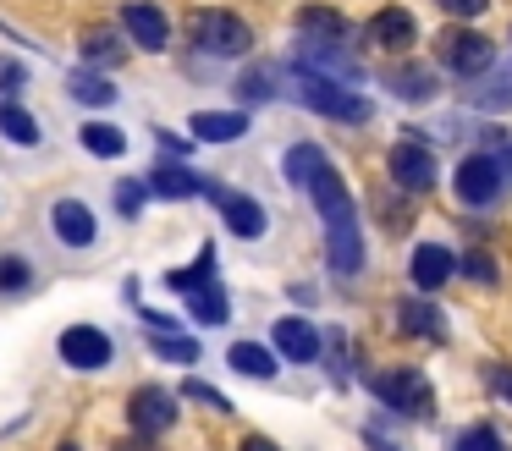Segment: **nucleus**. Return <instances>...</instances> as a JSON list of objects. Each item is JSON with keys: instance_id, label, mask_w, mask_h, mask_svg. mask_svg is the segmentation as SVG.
Here are the masks:
<instances>
[{"instance_id": "nucleus-13", "label": "nucleus", "mask_w": 512, "mask_h": 451, "mask_svg": "<svg viewBox=\"0 0 512 451\" xmlns=\"http://www.w3.org/2000/svg\"><path fill=\"white\" fill-rule=\"evenodd\" d=\"M116 33L127 39V50H144V55L171 50V17L155 0H122L116 6Z\"/></svg>"}, {"instance_id": "nucleus-33", "label": "nucleus", "mask_w": 512, "mask_h": 451, "mask_svg": "<svg viewBox=\"0 0 512 451\" xmlns=\"http://www.w3.org/2000/svg\"><path fill=\"white\" fill-rule=\"evenodd\" d=\"M446 451H512V440L496 418H468L446 435Z\"/></svg>"}, {"instance_id": "nucleus-21", "label": "nucleus", "mask_w": 512, "mask_h": 451, "mask_svg": "<svg viewBox=\"0 0 512 451\" xmlns=\"http://www.w3.org/2000/svg\"><path fill=\"white\" fill-rule=\"evenodd\" d=\"M254 116L248 110H188V138L193 143H243Z\"/></svg>"}, {"instance_id": "nucleus-15", "label": "nucleus", "mask_w": 512, "mask_h": 451, "mask_svg": "<svg viewBox=\"0 0 512 451\" xmlns=\"http://www.w3.org/2000/svg\"><path fill=\"white\" fill-rule=\"evenodd\" d=\"M391 325H397V336L408 341H430V347H446L452 341V325H446V308L435 303V297L424 292H402L397 303H391Z\"/></svg>"}, {"instance_id": "nucleus-46", "label": "nucleus", "mask_w": 512, "mask_h": 451, "mask_svg": "<svg viewBox=\"0 0 512 451\" xmlns=\"http://www.w3.org/2000/svg\"><path fill=\"white\" fill-rule=\"evenodd\" d=\"M364 451H397V446H391V440L380 435V429H364Z\"/></svg>"}, {"instance_id": "nucleus-14", "label": "nucleus", "mask_w": 512, "mask_h": 451, "mask_svg": "<svg viewBox=\"0 0 512 451\" xmlns=\"http://www.w3.org/2000/svg\"><path fill=\"white\" fill-rule=\"evenodd\" d=\"M298 44H336V50H364V22L342 17L336 6H298L292 17Z\"/></svg>"}, {"instance_id": "nucleus-34", "label": "nucleus", "mask_w": 512, "mask_h": 451, "mask_svg": "<svg viewBox=\"0 0 512 451\" xmlns=\"http://www.w3.org/2000/svg\"><path fill=\"white\" fill-rule=\"evenodd\" d=\"M474 110H512V61H496L468 94Z\"/></svg>"}, {"instance_id": "nucleus-20", "label": "nucleus", "mask_w": 512, "mask_h": 451, "mask_svg": "<svg viewBox=\"0 0 512 451\" xmlns=\"http://www.w3.org/2000/svg\"><path fill=\"white\" fill-rule=\"evenodd\" d=\"M0 143L17 149V154H39V149H45V121H39L23 99H12V94H0Z\"/></svg>"}, {"instance_id": "nucleus-8", "label": "nucleus", "mask_w": 512, "mask_h": 451, "mask_svg": "<svg viewBox=\"0 0 512 451\" xmlns=\"http://www.w3.org/2000/svg\"><path fill=\"white\" fill-rule=\"evenodd\" d=\"M292 99H298L309 116L342 121V127H369V121H375V99L347 88V83H331V77H298V83H292Z\"/></svg>"}, {"instance_id": "nucleus-22", "label": "nucleus", "mask_w": 512, "mask_h": 451, "mask_svg": "<svg viewBox=\"0 0 512 451\" xmlns=\"http://www.w3.org/2000/svg\"><path fill=\"white\" fill-rule=\"evenodd\" d=\"M78 55L89 72H116V66L133 61V50H127V39L116 28H83L78 33Z\"/></svg>"}, {"instance_id": "nucleus-47", "label": "nucleus", "mask_w": 512, "mask_h": 451, "mask_svg": "<svg viewBox=\"0 0 512 451\" xmlns=\"http://www.w3.org/2000/svg\"><path fill=\"white\" fill-rule=\"evenodd\" d=\"M56 451H83V440H72V435H67V440H56Z\"/></svg>"}, {"instance_id": "nucleus-26", "label": "nucleus", "mask_w": 512, "mask_h": 451, "mask_svg": "<svg viewBox=\"0 0 512 451\" xmlns=\"http://www.w3.org/2000/svg\"><path fill=\"white\" fill-rule=\"evenodd\" d=\"M72 138H78V149L89 154V160H122V154L133 149V138H127L116 121H100V116H89Z\"/></svg>"}, {"instance_id": "nucleus-45", "label": "nucleus", "mask_w": 512, "mask_h": 451, "mask_svg": "<svg viewBox=\"0 0 512 451\" xmlns=\"http://www.w3.org/2000/svg\"><path fill=\"white\" fill-rule=\"evenodd\" d=\"M237 451H287V446H281L276 435H259V429H248V435L237 440Z\"/></svg>"}, {"instance_id": "nucleus-43", "label": "nucleus", "mask_w": 512, "mask_h": 451, "mask_svg": "<svg viewBox=\"0 0 512 451\" xmlns=\"http://www.w3.org/2000/svg\"><path fill=\"white\" fill-rule=\"evenodd\" d=\"M155 138H160V149H166L171 160H177V154H182V160H188V154H193V138H177V132H171V127H155Z\"/></svg>"}, {"instance_id": "nucleus-12", "label": "nucleus", "mask_w": 512, "mask_h": 451, "mask_svg": "<svg viewBox=\"0 0 512 451\" xmlns=\"http://www.w3.org/2000/svg\"><path fill=\"white\" fill-rule=\"evenodd\" d=\"M375 83L391 99H402V105H435V94H441V72L430 61H419V55H386Z\"/></svg>"}, {"instance_id": "nucleus-29", "label": "nucleus", "mask_w": 512, "mask_h": 451, "mask_svg": "<svg viewBox=\"0 0 512 451\" xmlns=\"http://www.w3.org/2000/svg\"><path fill=\"white\" fill-rule=\"evenodd\" d=\"M331 160L325 154V143L320 138H298V143H287V154H281V182L292 187V193H303V187L314 182V171Z\"/></svg>"}, {"instance_id": "nucleus-18", "label": "nucleus", "mask_w": 512, "mask_h": 451, "mask_svg": "<svg viewBox=\"0 0 512 451\" xmlns=\"http://www.w3.org/2000/svg\"><path fill=\"white\" fill-rule=\"evenodd\" d=\"M144 187H149V198H160V204H182V198H210L215 176L193 171L188 160H160L155 171L144 176Z\"/></svg>"}, {"instance_id": "nucleus-27", "label": "nucleus", "mask_w": 512, "mask_h": 451, "mask_svg": "<svg viewBox=\"0 0 512 451\" xmlns=\"http://www.w3.org/2000/svg\"><path fill=\"white\" fill-rule=\"evenodd\" d=\"M457 281L479 286V292H496L501 281H507V270H501V253L490 248V242H474V248L457 253Z\"/></svg>"}, {"instance_id": "nucleus-38", "label": "nucleus", "mask_w": 512, "mask_h": 451, "mask_svg": "<svg viewBox=\"0 0 512 451\" xmlns=\"http://www.w3.org/2000/svg\"><path fill=\"white\" fill-rule=\"evenodd\" d=\"M177 396L182 402H199V407H210V413H221V418H232L237 413V402L226 391H215V385H204V380H182L177 385Z\"/></svg>"}, {"instance_id": "nucleus-37", "label": "nucleus", "mask_w": 512, "mask_h": 451, "mask_svg": "<svg viewBox=\"0 0 512 451\" xmlns=\"http://www.w3.org/2000/svg\"><path fill=\"white\" fill-rule=\"evenodd\" d=\"M369 209H375V220H380V226L391 231V237H402V231L413 226V198L391 193V187H386V193H380V198H375V204H369Z\"/></svg>"}, {"instance_id": "nucleus-1", "label": "nucleus", "mask_w": 512, "mask_h": 451, "mask_svg": "<svg viewBox=\"0 0 512 451\" xmlns=\"http://www.w3.org/2000/svg\"><path fill=\"white\" fill-rule=\"evenodd\" d=\"M182 33H188V55H199V61H210V66H237V61L254 55V22L232 6L188 11Z\"/></svg>"}, {"instance_id": "nucleus-11", "label": "nucleus", "mask_w": 512, "mask_h": 451, "mask_svg": "<svg viewBox=\"0 0 512 451\" xmlns=\"http://www.w3.org/2000/svg\"><path fill=\"white\" fill-rule=\"evenodd\" d=\"M210 204L221 209V226H226V237H232V242H265V237H270V209L259 204L254 193H243V187H226L221 176H215Z\"/></svg>"}, {"instance_id": "nucleus-28", "label": "nucleus", "mask_w": 512, "mask_h": 451, "mask_svg": "<svg viewBox=\"0 0 512 451\" xmlns=\"http://www.w3.org/2000/svg\"><path fill=\"white\" fill-rule=\"evenodd\" d=\"M39 286V264L28 248H6L0 253V303H23Z\"/></svg>"}, {"instance_id": "nucleus-7", "label": "nucleus", "mask_w": 512, "mask_h": 451, "mask_svg": "<svg viewBox=\"0 0 512 451\" xmlns=\"http://www.w3.org/2000/svg\"><path fill=\"white\" fill-rule=\"evenodd\" d=\"M122 358V341L100 325V319H72L56 336V363L67 374H111Z\"/></svg>"}, {"instance_id": "nucleus-9", "label": "nucleus", "mask_w": 512, "mask_h": 451, "mask_svg": "<svg viewBox=\"0 0 512 451\" xmlns=\"http://www.w3.org/2000/svg\"><path fill=\"white\" fill-rule=\"evenodd\" d=\"M45 237L67 253H94L105 242V226H100V209L78 193H61L45 204Z\"/></svg>"}, {"instance_id": "nucleus-42", "label": "nucleus", "mask_w": 512, "mask_h": 451, "mask_svg": "<svg viewBox=\"0 0 512 451\" xmlns=\"http://www.w3.org/2000/svg\"><path fill=\"white\" fill-rule=\"evenodd\" d=\"M138 325H144L149 336H171V330H188V319L166 314V308H138Z\"/></svg>"}, {"instance_id": "nucleus-44", "label": "nucleus", "mask_w": 512, "mask_h": 451, "mask_svg": "<svg viewBox=\"0 0 512 451\" xmlns=\"http://www.w3.org/2000/svg\"><path fill=\"white\" fill-rule=\"evenodd\" d=\"M111 451H166V446H160V440H149V435H133V429H127V435H116V440H111Z\"/></svg>"}, {"instance_id": "nucleus-10", "label": "nucleus", "mask_w": 512, "mask_h": 451, "mask_svg": "<svg viewBox=\"0 0 512 451\" xmlns=\"http://www.w3.org/2000/svg\"><path fill=\"white\" fill-rule=\"evenodd\" d=\"M122 418H127L133 435L166 440L171 429H177V418H182V396L171 391V385H160V380H138V385H127V396H122Z\"/></svg>"}, {"instance_id": "nucleus-30", "label": "nucleus", "mask_w": 512, "mask_h": 451, "mask_svg": "<svg viewBox=\"0 0 512 451\" xmlns=\"http://www.w3.org/2000/svg\"><path fill=\"white\" fill-rule=\"evenodd\" d=\"M67 99H78L83 110H111V105H122V88L111 83V72L78 66V72H67Z\"/></svg>"}, {"instance_id": "nucleus-36", "label": "nucleus", "mask_w": 512, "mask_h": 451, "mask_svg": "<svg viewBox=\"0 0 512 451\" xmlns=\"http://www.w3.org/2000/svg\"><path fill=\"white\" fill-rule=\"evenodd\" d=\"M155 204L149 198V187H144V176H116V187H111V209L122 220H144V209Z\"/></svg>"}, {"instance_id": "nucleus-19", "label": "nucleus", "mask_w": 512, "mask_h": 451, "mask_svg": "<svg viewBox=\"0 0 512 451\" xmlns=\"http://www.w3.org/2000/svg\"><path fill=\"white\" fill-rule=\"evenodd\" d=\"M364 44H375V50H386V55H408L413 44H419V17H413L408 6H380L375 17L364 22Z\"/></svg>"}, {"instance_id": "nucleus-17", "label": "nucleus", "mask_w": 512, "mask_h": 451, "mask_svg": "<svg viewBox=\"0 0 512 451\" xmlns=\"http://www.w3.org/2000/svg\"><path fill=\"white\" fill-rule=\"evenodd\" d=\"M270 352H276L281 363H292V369H314L320 363V325L303 314H281L276 325H270Z\"/></svg>"}, {"instance_id": "nucleus-25", "label": "nucleus", "mask_w": 512, "mask_h": 451, "mask_svg": "<svg viewBox=\"0 0 512 451\" xmlns=\"http://www.w3.org/2000/svg\"><path fill=\"white\" fill-rule=\"evenodd\" d=\"M210 281H221V253H215V242H204V248L193 253V264H177V270L160 275V286L177 292V297L199 292V286H210Z\"/></svg>"}, {"instance_id": "nucleus-24", "label": "nucleus", "mask_w": 512, "mask_h": 451, "mask_svg": "<svg viewBox=\"0 0 512 451\" xmlns=\"http://www.w3.org/2000/svg\"><path fill=\"white\" fill-rule=\"evenodd\" d=\"M232 94L243 99V105H270V99H281V66L276 61H254V55H248L243 72L232 77Z\"/></svg>"}, {"instance_id": "nucleus-32", "label": "nucleus", "mask_w": 512, "mask_h": 451, "mask_svg": "<svg viewBox=\"0 0 512 451\" xmlns=\"http://www.w3.org/2000/svg\"><path fill=\"white\" fill-rule=\"evenodd\" d=\"M320 363L331 369L336 385H353V374H364V363H353V336H347L342 325L320 330Z\"/></svg>"}, {"instance_id": "nucleus-40", "label": "nucleus", "mask_w": 512, "mask_h": 451, "mask_svg": "<svg viewBox=\"0 0 512 451\" xmlns=\"http://www.w3.org/2000/svg\"><path fill=\"white\" fill-rule=\"evenodd\" d=\"M34 83V66L23 61V55H0V94L23 99V88Z\"/></svg>"}, {"instance_id": "nucleus-35", "label": "nucleus", "mask_w": 512, "mask_h": 451, "mask_svg": "<svg viewBox=\"0 0 512 451\" xmlns=\"http://www.w3.org/2000/svg\"><path fill=\"white\" fill-rule=\"evenodd\" d=\"M149 352H155L160 363L193 369V363L204 358V341H199V336H188V330H171V336H149Z\"/></svg>"}, {"instance_id": "nucleus-2", "label": "nucleus", "mask_w": 512, "mask_h": 451, "mask_svg": "<svg viewBox=\"0 0 512 451\" xmlns=\"http://www.w3.org/2000/svg\"><path fill=\"white\" fill-rule=\"evenodd\" d=\"M358 380L369 385L380 407L402 424H435L441 413V396H435V380L419 369V363H391V369H364Z\"/></svg>"}, {"instance_id": "nucleus-6", "label": "nucleus", "mask_w": 512, "mask_h": 451, "mask_svg": "<svg viewBox=\"0 0 512 451\" xmlns=\"http://www.w3.org/2000/svg\"><path fill=\"white\" fill-rule=\"evenodd\" d=\"M496 61H501L496 39L479 33L474 22H446V28L435 33V61L430 66H435V72H452L457 83H479Z\"/></svg>"}, {"instance_id": "nucleus-23", "label": "nucleus", "mask_w": 512, "mask_h": 451, "mask_svg": "<svg viewBox=\"0 0 512 451\" xmlns=\"http://www.w3.org/2000/svg\"><path fill=\"white\" fill-rule=\"evenodd\" d=\"M226 369L243 374V380H254V385H270V380H281L287 363H281L265 341H232V347H226Z\"/></svg>"}, {"instance_id": "nucleus-5", "label": "nucleus", "mask_w": 512, "mask_h": 451, "mask_svg": "<svg viewBox=\"0 0 512 451\" xmlns=\"http://www.w3.org/2000/svg\"><path fill=\"white\" fill-rule=\"evenodd\" d=\"M320 248H325V270L342 286L364 281L369 275V237H364V209H336L320 215Z\"/></svg>"}, {"instance_id": "nucleus-3", "label": "nucleus", "mask_w": 512, "mask_h": 451, "mask_svg": "<svg viewBox=\"0 0 512 451\" xmlns=\"http://www.w3.org/2000/svg\"><path fill=\"white\" fill-rule=\"evenodd\" d=\"M452 198L468 215H496L512 198V171L501 165V154L485 149V143H474V149L452 165Z\"/></svg>"}, {"instance_id": "nucleus-41", "label": "nucleus", "mask_w": 512, "mask_h": 451, "mask_svg": "<svg viewBox=\"0 0 512 451\" xmlns=\"http://www.w3.org/2000/svg\"><path fill=\"white\" fill-rule=\"evenodd\" d=\"M435 11H441L446 22H479L490 11V0H430Z\"/></svg>"}, {"instance_id": "nucleus-39", "label": "nucleus", "mask_w": 512, "mask_h": 451, "mask_svg": "<svg viewBox=\"0 0 512 451\" xmlns=\"http://www.w3.org/2000/svg\"><path fill=\"white\" fill-rule=\"evenodd\" d=\"M479 385H485V396H490V402L512 407V363H507V358L485 363V369H479Z\"/></svg>"}, {"instance_id": "nucleus-31", "label": "nucleus", "mask_w": 512, "mask_h": 451, "mask_svg": "<svg viewBox=\"0 0 512 451\" xmlns=\"http://www.w3.org/2000/svg\"><path fill=\"white\" fill-rule=\"evenodd\" d=\"M182 303H188V319H193L199 330H221L226 319H232V292H226V281L199 286V292H188Z\"/></svg>"}, {"instance_id": "nucleus-4", "label": "nucleus", "mask_w": 512, "mask_h": 451, "mask_svg": "<svg viewBox=\"0 0 512 451\" xmlns=\"http://www.w3.org/2000/svg\"><path fill=\"white\" fill-rule=\"evenodd\" d=\"M386 187L402 193V198H413V204L441 187V160H435L430 132L424 127H402L397 143L386 149Z\"/></svg>"}, {"instance_id": "nucleus-16", "label": "nucleus", "mask_w": 512, "mask_h": 451, "mask_svg": "<svg viewBox=\"0 0 512 451\" xmlns=\"http://www.w3.org/2000/svg\"><path fill=\"white\" fill-rule=\"evenodd\" d=\"M452 281H457V248L452 242H441V237L413 242L408 248V286L413 292L435 297V292H446Z\"/></svg>"}]
</instances>
